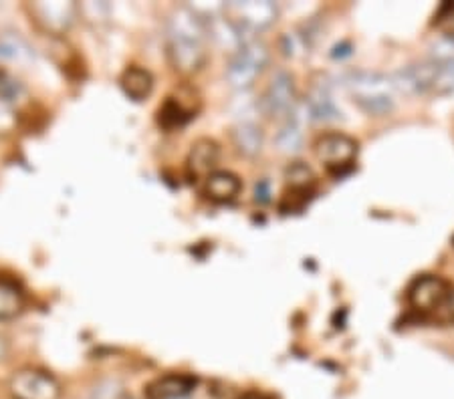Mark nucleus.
<instances>
[{"instance_id": "1", "label": "nucleus", "mask_w": 454, "mask_h": 399, "mask_svg": "<svg viewBox=\"0 0 454 399\" xmlns=\"http://www.w3.org/2000/svg\"><path fill=\"white\" fill-rule=\"evenodd\" d=\"M207 23L196 9L176 6L166 19V55L174 71L192 75L207 61Z\"/></svg>"}, {"instance_id": "2", "label": "nucleus", "mask_w": 454, "mask_h": 399, "mask_svg": "<svg viewBox=\"0 0 454 399\" xmlns=\"http://www.w3.org/2000/svg\"><path fill=\"white\" fill-rule=\"evenodd\" d=\"M348 89L354 104L373 118L392 113L396 87L390 77L378 71H354L348 77Z\"/></svg>"}, {"instance_id": "3", "label": "nucleus", "mask_w": 454, "mask_h": 399, "mask_svg": "<svg viewBox=\"0 0 454 399\" xmlns=\"http://www.w3.org/2000/svg\"><path fill=\"white\" fill-rule=\"evenodd\" d=\"M269 63V49L265 42L251 39L240 47L226 67V81L237 91H248L256 77L265 71Z\"/></svg>"}, {"instance_id": "4", "label": "nucleus", "mask_w": 454, "mask_h": 399, "mask_svg": "<svg viewBox=\"0 0 454 399\" xmlns=\"http://www.w3.org/2000/svg\"><path fill=\"white\" fill-rule=\"evenodd\" d=\"M12 399H61L63 387L55 375L43 369L25 367L9 381Z\"/></svg>"}, {"instance_id": "5", "label": "nucleus", "mask_w": 454, "mask_h": 399, "mask_svg": "<svg viewBox=\"0 0 454 399\" xmlns=\"http://www.w3.org/2000/svg\"><path fill=\"white\" fill-rule=\"evenodd\" d=\"M226 17L240 28L247 39L251 35L265 31L279 17V9L270 0H247V3H232L226 6Z\"/></svg>"}, {"instance_id": "6", "label": "nucleus", "mask_w": 454, "mask_h": 399, "mask_svg": "<svg viewBox=\"0 0 454 399\" xmlns=\"http://www.w3.org/2000/svg\"><path fill=\"white\" fill-rule=\"evenodd\" d=\"M452 290L446 279L436 274H422L408 287V303L419 313H438V311H444Z\"/></svg>"}, {"instance_id": "7", "label": "nucleus", "mask_w": 454, "mask_h": 399, "mask_svg": "<svg viewBox=\"0 0 454 399\" xmlns=\"http://www.w3.org/2000/svg\"><path fill=\"white\" fill-rule=\"evenodd\" d=\"M297 105L295 79L289 71H277L261 99V109L267 118H287Z\"/></svg>"}, {"instance_id": "8", "label": "nucleus", "mask_w": 454, "mask_h": 399, "mask_svg": "<svg viewBox=\"0 0 454 399\" xmlns=\"http://www.w3.org/2000/svg\"><path fill=\"white\" fill-rule=\"evenodd\" d=\"M27 12L47 35H65L75 25L79 6L75 3H28Z\"/></svg>"}, {"instance_id": "9", "label": "nucleus", "mask_w": 454, "mask_h": 399, "mask_svg": "<svg viewBox=\"0 0 454 399\" xmlns=\"http://www.w3.org/2000/svg\"><path fill=\"white\" fill-rule=\"evenodd\" d=\"M315 156L321 164L327 165V170L341 172L343 168H349L357 156V142L354 137L346 134L332 132L324 134L315 140Z\"/></svg>"}, {"instance_id": "10", "label": "nucleus", "mask_w": 454, "mask_h": 399, "mask_svg": "<svg viewBox=\"0 0 454 399\" xmlns=\"http://www.w3.org/2000/svg\"><path fill=\"white\" fill-rule=\"evenodd\" d=\"M441 63L436 61H422L416 65H408L402 71L396 73V77L392 79L396 91L408 93V96H424V93H432V85H434L436 73Z\"/></svg>"}, {"instance_id": "11", "label": "nucleus", "mask_w": 454, "mask_h": 399, "mask_svg": "<svg viewBox=\"0 0 454 399\" xmlns=\"http://www.w3.org/2000/svg\"><path fill=\"white\" fill-rule=\"evenodd\" d=\"M218 159H221V148H218L215 140L202 137V140L194 142L186 157L188 178L192 181L207 180L210 173L216 172Z\"/></svg>"}, {"instance_id": "12", "label": "nucleus", "mask_w": 454, "mask_h": 399, "mask_svg": "<svg viewBox=\"0 0 454 399\" xmlns=\"http://www.w3.org/2000/svg\"><path fill=\"white\" fill-rule=\"evenodd\" d=\"M196 387V380L186 373H168L148 383L145 399H186Z\"/></svg>"}, {"instance_id": "13", "label": "nucleus", "mask_w": 454, "mask_h": 399, "mask_svg": "<svg viewBox=\"0 0 454 399\" xmlns=\"http://www.w3.org/2000/svg\"><path fill=\"white\" fill-rule=\"evenodd\" d=\"M207 23V35L208 39L216 42L218 47L224 50H231V53H237V50L245 45L247 36L240 33V28L232 23L229 17H221V14H210L208 19H204Z\"/></svg>"}, {"instance_id": "14", "label": "nucleus", "mask_w": 454, "mask_h": 399, "mask_svg": "<svg viewBox=\"0 0 454 399\" xmlns=\"http://www.w3.org/2000/svg\"><path fill=\"white\" fill-rule=\"evenodd\" d=\"M307 121H309V115H307L303 105H295V109L285 118L279 134H277V148L283 154H295V151L301 150Z\"/></svg>"}, {"instance_id": "15", "label": "nucleus", "mask_w": 454, "mask_h": 399, "mask_svg": "<svg viewBox=\"0 0 454 399\" xmlns=\"http://www.w3.org/2000/svg\"><path fill=\"white\" fill-rule=\"evenodd\" d=\"M240 192V178L234 176L232 172L216 170L210 173L204 181V194L207 198L216 202V204H226V202H232Z\"/></svg>"}, {"instance_id": "16", "label": "nucleus", "mask_w": 454, "mask_h": 399, "mask_svg": "<svg viewBox=\"0 0 454 399\" xmlns=\"http://www.w3.org/2000/svg\"><path fill=\"white\" fill-rule=\"evenodd\" d=\"M305 111L309 115V119L315 121H333L340 118V109L335 105V101L332 97V93L327 91V87L324 85H315L311 87L309 96L305 99Z\"/></svg>"}, {"instance_id": "17", "label": "nucleus", "mask_w": 454, "mask_h": 399, "mask_svg": "<svg viewBox=\"0 0 454 399\" xmlns=\"http://www.w3.org/2000/svg\"><path fill=\"white\" fill-rule=\"evenodd\" d=\"M232 142L237 150L247 157H254L261 154L262 143H265V134L261 126L254 121H239L232 129Z\"/></svg>"}, {"instance_id": "18", "label": "nucleus", "mask_w": 454, "mask_h": 399, "mask_svg": "<svg viewBox=\"0 0 454 399\" xmlns=\"http://www.w3.org/2000/svg\"><path fill=\"white\" fill-rule=\"evenodd\" d=\"M120 87L129 99L144 101L150 97V93L153 89V77L148 69L136 67L134 65V67H128L121 73Z\"/></svg>"}, {"instance_id": "19", "label": "nucleus", "mask_w": 454, "mask_h": 399, "mask_svg": "<svg viewBox=\"0 0 454 399\" xmlns=\"http://www.w3.org/2000/svg\"><path fill=\"white\" fill-rule=\"evenodd\" d=\"M25 309V293L14 282L0 279V321H11Z\"/></svg>"}, {"instance_id": "20", "label": "nucleus", "mask_w": 454, "mask_h": 399, "mask_svg": "<svg viewBox=\"0 0 454 399\" xmlns=\"http://www.w3.org/2000/svg\"><path fill=\"white\" fill-rule=\"evenodd\" d=\"M287 186L293 196H307L315 186L313 172L305 164H293L287 170Z\"/></svg>"}, {"instance_id": "21", "label": "nucleus", "mask_w": 454, "mask_h": 399, "mask_svg": "<svg viewBox=\"0 0 454 399\" xmlns=\"http://www.w3.org/2000/svg\"><path fill=\"white\" fill-rule=\"evenodd\" d=\"M190 118H192V113L186 111V109L174 99L168 101V104L160 109V126H164L168 129L182 127Z\"/></svg>"}, {"instance_id": "22", "label": "nucleus", "mask_w": 454, "mask_h": 399, "mask_svg": "<svg viewBox=\"0 0 454 399\" xmlns=\"http://www.w3.org/2000/svg\"><path fill=\"white\" fill-rule=\"evenodd\" d=\"M23 93H25V87L17 77L9 75L6 71H0V101H4V104L11 105L12 101H17Z\"/></svg>"}, {"instance_id": "23", "label": "nucleus", "mask_w": 454, "mask_h": 399, "mask_svg": "<svg viewBox=\"0 0 454 399\" xmlns=\"http://www.w3.org/2000/svg\"><path fill=\"white\" fill-rule=\"evenodd\" d=\"M121 397H123L121 383L115 380H104L91 389L90 399H121Z\"/></svg>"}, {"instance_id": "24", "label": "nucleus", "mask_w": 454, "mask_h": 399, "mask_svg": "<svg viewBox=\"0 0 454 399\" xmlns=\"http://www.w3.org/2000/svg\"><path fill=\"white\" fill-rule=\"evenodd\" d=\"M17 123H19V118L12 105L0 101V137L11 135L14 129H17Z\"/></svg>"}, {"instance_id": "25", "label": "nucleus", "mask_w": 454, "mask_h": 399, "mask_svg": "<svg viewBox=\"0 0 454 399\" xmlns=\"http://www.w3.org/2000/svg\"><path fill=\"white\" fill-rule=\"evenodd\" d=\"M79 12L87 17V20H98L101 17H107L109 6L104 3H85L79 6Z\"/></svg>"}, {"instance_id": "26", "label": "nucleus", "mask_w": 454, "mask_h": 399, "mask_svg": "<svg viewBox=\"0 0 454 399\" xmlns=\"http://www.w3.org/2000/svg\"><path fill=\"white\" fill-rule=\"evenodd\" d=\"M254 200L256 202H269V184H267V181H261V184H256Z\"/></svg>"}, {"instance_id": "27", "label": "nucleus", "mask_w": 454, "mask_h": 399, "mask_svg": "<svg viewBox=\"0 0 454 399\" xmlns=\"http://www.w3.org/2000/svg\"><path fill=\"white\" fill-rule=\"evenodd\" d=\"M444 313H446V321L454 323V290H452V295H450L449 303H446V307H444Z\"/></svg>"}, {"instance_id": "28", "label": "nucleus", "mask_w": 454, "mask_h": 399, "mask_svg": "<svg viewBox=\"0 0 454 399\" xmlns=\"http://www.w3.org/2000/svg\"><path fill=\"white\" fill-rule=\"evenodd\" d=\"M9 351H11L9 341H6L3 335H0V361H4L6 357H9Z\"/></svg>"}, {"instance_id": "29", "label": "nucleus", "mask_w": 454, "mask_h": 399, "mask_svg": "<svg viewBox=\"0 0 454 399\" xmlns=\"http://www.w3.org/2000/svg\"><path fill=\"white\" fill-rule=\"evenodd\" d=\"M237 399H269V397H265L262 394H256V391H248V394H243Z\"/></svg>"}, {"instance_id": "30", "label": "nucleus", "mask_w": 454, "mask_h": 399, "mask_svg": "<svg viewBox=\"0 0 454 399\" xmlns=\"http://www.w3.org/2000/svg\"><path fill=\"white\" fill-rule=\"evenodd\" d=\"M452 244H454V241H452Z\"/></svg>"}]
</instances>
